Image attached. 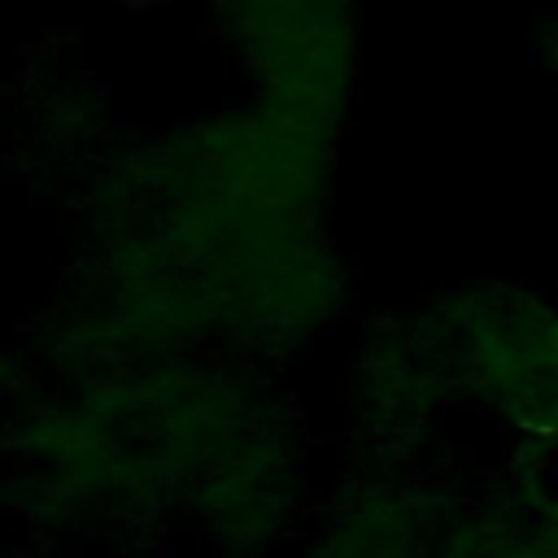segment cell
<instances>
[{
    "label": "cell",
    "mask_w": 558,
    "mask_h": 558,
    "mask_svg": "<svg viewBox=\"0 0 558 558\" xmlns=\"http://www.w3.org/2000/svg\"><path fill=\"white\" fill-rule=\"evenodd\" d=\"M371 471L340 493L318 527V558H436L453 514V493H440L410 458L375 445Z\"/></svg>",
    "instance_id": "obj_2"
},
{
    "label": "cell",
    "mask_w": 558,
    "mask_h": 558,
    "mask_svg": "<svg viewBox=\"0 0 558 558\" xmlns=\"http://www.w3.org/2000/svg\"><path fill=\"white\" fill-rule=\"evenodd\" d=\"M253 105L336 131L357 78V0H205Z\"/></svg>",
    "instance_id": "obj_1"
},
{
    "label": "cell",
    "mask_w": 558,
    "mask_h": 558,
    "mask_svg": "<svg viewBox=\"0 0 558 558\" xmlns=\"http://www.w3.org/2000/svg\"><path fill=\"white\" fill-rule=\"evenodd\" d=\"M545 48H549V65H554V74H558V26L545 31Z\"/></svg>",
    "instance_id": "obj_3"
},
{
    "label": "cell",
    "mask_w": 558,
    "mask_h": 558,
    "mask_svg": "<svg viewBox=\"0 0 558 558\" xmlns=\"http://www.w3.org/2000/svg\"><path fill=\"white\" fill-rule=\"evenodd\" d=\"M126 4H153V0H126Z\"/></svg>",
    "instance_id": "obj_4"
}]
</instances>
